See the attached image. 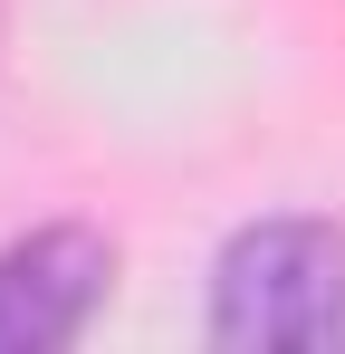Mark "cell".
<instances>
[{"label": "cell", "instance_id": "obj_1", "mask_svg": "<svg viewBox=\"0 0 345 354\" xmlns=\"http://www.w3.org/2000/svg\"><path fill=\"white\" fill-rule=\"evenodd\" d=\"M211 335L259 354L345 335V230L336 221H249L211 268Z\"/></svg>", "mask_w": 345, "mask_h": 354}, {"label": "cell", "instance_id": "obj_2", "mask_svg": "<svg viewBox=\"0 0 345 354\" xmlns=\"http://www.w3.org/2000/svg\"><path fill=\"white\" fill-rule=\"evenodd\" d=\"M115 288V249L77 221L57 230H29L0 249V354H48L67 345Z\"/></svg>", "mask_w": 345, "mask_h": 354}]
</instances>
